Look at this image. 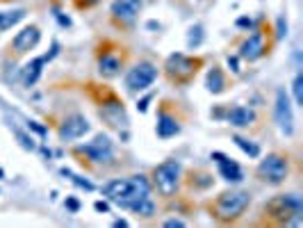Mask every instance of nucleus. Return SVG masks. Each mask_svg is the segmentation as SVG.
<instances>
[{"instance_id":"obj_14","label":"nucleus","mask_w":303,"mask_h":228,"mask_svg":"<svg viewBox=\"0 0 303 228\" xmlns=\"http://www.w3.org/2000/svg\"><path fill=\"white\" fill-rule=\"evenodd\" d=\"M212 160L217 162L219 173L223 176V181H228V183H242L244 181V171L239 169V164L233 162V160H228L223 153H212Z\"/></svg>"},{"instance_id":"obj_17","label":"nucleus","mask_w":303,"mask_h":228,"mask_svg":"<svg viewBox=\"0 0 303 228\" xmlns=\"http://www.w3.org/2000/svg\"><path fill=\"white\" fill-rule=\"evenodd\" d=\"M121 66H123V60L114 53H103L100 60H98V71L105 78H114L121 73Z\"/></svg>"},{"instance_id":"obj_28","label":"nucleus","mask_w":303,"mask_h":228,"mask_svg":"<svg viewBox=\"0 0 303 228\" xmlns=\"http://www.w3.org/2000/svg\"><path fill=\"white\" fill-rule=\"evenodd\" d=\"M228 66H233V71L239 73V64H237V57H228Z\"/></svg>"},{"instance_id":"obj_15","label":"nucleus","mask_w":303,"mask_h":228,"mask_svg":"<svg viewBox=\"0 0 303 228\" xmlns=\"http://www.w3.org/2000/svg\"><path fill=\"white\" fill-rule=\"evenodd\" d=\"M226 119H228V123L235 125V128H248V125L256 121V112H253L251 108H246V105H235V108H231Z\"/></svg>"},{"instance_id":"obj_31","label":"nucleus","mask_w":303,"mask_h":228,"mask_svg":"<svg viewBox=\"0 0 303 228\" xmlns=\"http://www.w3.org/2000/svg\"><path fill=\"white\" fill-rule=\"evenodd\" d=\"M68 208H71V210H78V201H73L71 198V201H68Z\"/></svg>"},{"instance_id":"obj_2","label":"nucleus","mask_w":303,"mask_h":228,"mask_svg":"<svg viewBox=\"0 0 303 228\" xmlns=\"http://www.w3.org/2000/svg\"><path fill=\"white\" fill-rule=\"evenodd\" d=\"M251 206V194L242 190H231L223 192L210 203V212L214 219H219L221 224H231V221L239 219L246 212V208Z\"/></svg>"},{"instance_id":"obj_27","label":"nucleus","mask_w":303,"mask_h":228,"mask_svg":"<svg viewBox=\"0 0 303 228\" xmlns=\"http://www.w3.org/2000/svg\"><path fill=\"white\" fill-rule=\"evenodd\" d=\"M164 226H167V228H183L185 221H180V219H169V221H164Z\"/></svg>"},{"instance_id":"obj_25","label":"nucleus","mask_w":303,"mask_h":228,"mask_svg":"<svg viewBox=\"0 0 303 228\" xmlns=\"http://www.w3.org/2000/svg\"><path fill=\"white\" fill-rule=\"evenodd\" d=\"M16 137H18V142H21V146H23V148H30V151H34V142H32V137H28L26 133H16Z\"/></svg>"},{"instance_id":"obj_26","label":"nucleus","mask_w":303,"mask_h":228,"mask_svg":"<svg viewBox=\"0 0 303 228\" xmlns=\"http://www.w3.org/2000/svg\"><path fill=\"white\" fill-rule=\"evenodd\" d=\"M285 35H287V21L281 16V18H278V32H276V37H278V39H283Z\"/></svg>"},{"instance_id":"obj_10","label":"nucleus","mask_w":303,"mask_h":228,"mask_svg":"<svg viewBox=\"0 0 303 228\" xmlns=\"http://www.w3.org/2000/svg\"><path fill=\"white\" fill-rule=\"evenodd\" d=\"M57 133H60L62 142H75V139L85 137V135L89 133V121H87L82 114H71L60 123V130H57Z\"/></svg>"},{"instance_id":"obj_6","label":"nucleus","mask_w":303,"mask_h":228,"mask_svg":"<svg viewBox=\"0 0 303 228\" xmlns=\"http://www.w3.org/2000/svg\"><path fill=\"white\" fill-rule=\"evenodd\" d=\"M180 173H183V167H180L178 160H164L162 164H158L153 171V183L158 187V192L162 196H173L178 192L180 185Z\"/></svg>"},{"instance_id":"obj_19","label":"nucleus","mask_w":303,"mask_h":228,"mask_svg":"<svg viewBox=\"0 0 303 228\" xmlns=\"http://www.w3.org/2000/svg\"><path fill=\"white\" fill-rule=\"evenodd\" d=\"M23 18H26V9H23V7L0 12V32H7L9 28H14L18 21H23Z\"/></svg>"},{"instance_id":"obj_12","label":"nucleus","mask_w":303,"mask_h":228,"mask_svg":"<svg viewBox=\"0 0 303 228\" xmlns=\"http://www.w3.org/2000/svg\"><path fill=\"white\" fill-rule=\"evenodd\" d=\"M139 9H141V0H114L110 14H112V18H114L116 23L128 26V23H133L137 18Z\"/></svg>"},{"instance_id":"obj_32","label":"nucleus","mask_w":303,"mask_h":228,"mask_svg":"<svg viewBox=\"0 0 303 228\" xmlns=\"http://www.w3.org/2000/svg\"><path fill=\"white\" fill-rule=\"evenodd\" d=\"M0 178H5V171H3V169H0Z\"/></svg>"},{"instance_id":"obj_9","label":"nucleus","mask_w":303,"mask_h":228,"mask_svg":"<svg viewBox=\"0 0 303 228\" xmlns=\"http://www.w3.org/2000/svg\"><path fill=\"white\" fill-rule=\"evenodd\" d=\"M78 153H82L89 162H96V164H105L112 160V139L107 135H96L89 144L78 148Z\"/></svg>"},{"instance_id":"obj_4","label":"nucleus","mask_w":303,"mask_h":228,"mask_svg":"<svg viewBox=\"0 0 303 228\" xmlns=\"http://www.w3.org/2000/svg\"><path fill=\"white\" fill-rule=\"evenodd\" d=\"M203 66L201 57H187L183 53H175L167 60L164 64V73L173 85H187L194 75L198 73V69Z\"/></svg>"},{"instance_id":"obj_8","label":"nucleus","mask_w":303,"mask_h":228,"mask_svg":"<svg viewBox=\"0 0 303 228\" xmlns=\"http://www.w3.org/2000/svg\"><path fill=\"white\" fill-rule=\"evenodd\" d=\"M273 114H276V123L281 128V133L285 137H292L294 133V114H292V103L290 96H287L285 89L276 91V108H273Z\"/></svg>"},{"instance_id":"obj_22","label":"nucleus","mask_w":303,"mask_h":228,"mask_svg":"<svg viewBox=\"0 0 303 228\" xmlns=\"http://www.w3.org/2000/svg\"><path fill=\"white\" fill-rule=\"evenodd\" d=\"M233 142H235V144H237L239 148H242L244 153H248V155H251V158H258V155H260V146H258V144L248 142V139L239 137V135H235V137H233Z\"/></svg>"},{"instance_id":"obj_21","label":"nucleus","mask_w":303,"mask_h":228,"mask_svg":"<svg viewBox=\"0 0 303 228\" xmlns=\"http://www.w3.org/2000/svg\"><path fill=\"white\" fill-rule=\"evenodd\" d=\"M128 210H133L141 217H153L155 215V203L150 201V196H141V198H137V201L130 203Z\"/></svg>"},{"instance_id":"obj_20","label":"nucleus","mask_w":303,"mask_h":228,"mask_svg":"<svg viewBox=\"0 0 303 228\" xmlns=\"http://www.w3.org/2000/svg\"><path fill=\"white\" fill-rule=\"evenodd\" d=\"M208 91H212V94H221L223 89H226V78H223L221 69L219 66H212V69L208 71Z\"/></svg>"},{"instance_id":"obj_13","label":"nucleus","mask_w":303,"mask_h":228,"mask_svg":"<svg viewBox=\"0 0 303 228\" xmlns=\"http://www.w3.org/2000/svg\"><path fill=\"white\" fill-rule=\"evenodd\" d=\"M265 53H267V46H265V35H262V32H253V35L242 43V48H239V57H244V60H248V62L262 57Z\"/></svg>"},{"instance_id":"obj_23","label":"nucleus","mask_w":303,"mask_h":228,"mask_svg":"<svg viewBox=\"0 0 303 228\" xmlns=\"http://www.w3.org/2000/svg\"><path fill=\"white\" fill-rule=\"evenodd\" d=\"M292 89H294V103L296 105H303V75L301 73H296Z\"/></svg>"},{"instance_id":"obj_7","label":"nucleus","mask_w":303,"mask_h":228,"mask_svg":"<svg viewBox=\"0 0 303 228\" xmlns=\"http://www.w3.org/2000/svg\"><path fill=\"white\" fill-rule=\"evenodd\" d=\"M155 78H158V66L150 64V62H139L125 75V87L130 91H144L153 85Z\"/></svg>"},{"instance_id":"obj_11","label":"nucleus","mask_w":303,"mask_h":228,"mask_svg":"<svg viewBox=\"0 0 303 228\" xmlns=\"http://www.w3.org/2000/svg\"><path fill=\"white\" fill-rule=\"evenodd\" d=\"M39 39H41V30H39V26H26L16 37L12 39L9 50H12V55H26L28 50H32V48L37 46Z\"/></svg>"},{"instance_id":"obj_1","label":"nucleus","mask_w":303,"mask_h":228,"mask_svg":"<svg viewBox=\"0 0 303 228\" xmlns=\"http://www.w3.org/2000/svg\"><path fill=\"white\" fill-rule=\"evenodd\" d=\"M103 194H105L110 201H114L116 206H121V208H125V210H128V206L133 201H137V198H141V196H148V194H150V185L146 183L144 176L114 178V181L105 183Z\"/></svg>"},{"instance_id":"obj_24","label":"nucleus","mask_w":303,"mask_h":228,"mask_svg":"<svg viewBox=\"0 0 303 228\" xmlns=\"http://www.w3.org/2000/svg\"><path fill=\"white\" fill-rule=\"evenodd\" d=\"M62 173H64V176H68V178H71V181L73 183H75V185H80V187H85V190H94V185H91V183L89 181H85V178H80V176H73V173L71 171H66V169H64V171H62Z\"/></svg>"},{"instance_id":"obj_29","label":"nucleus","mask_w":303,"mask_h":228,"mask_svg":"<svg viewBox=\"0 0 303 228\" xmlns=\"http://www.w3.org/2000/svg\"><path fill=\"white\" fill-rule=\"evenodd\" d=\"M96 3H100V0H78V5H85V7H91V5H96Z\"/></svg>"},{"instance_id":"obj_3","label":"nucleus","mask_w":303,"mask_h":228,"mask_svg":"<svg viewBox=\"0 0 303 228\" xmlns=\"http://www.w3.org/2000/svg\"><path fill=\"white\" fill-rule=\"evenodd\" d=\"M303 203L296 194H278L265 206V215L271 219V224H290L292 219H299Z\"/></svg>"},{"instance_id":"obj_18","label":"nucleus","mask_w":303,"mask_h":228,"mask_svg":"<svg viewBox=\"0 0 303 228\" xmlns=\"http://www.w3.org/2000/svg\"><path fill=\"white\" fill-rule=\"evenodd\" d=\"M43 64H46V60H43V57H34V60H30V64L23 69V85L32 87L34 82L39 80V75H41V66Z\"/></svg>"},{"instance_id":"obj_30","label":"nucleus","mask_w":303,"mask_h":228,"mask_svg":"<svg viewBox=\"0 0 303 228\" xmlns=\"http://www.w3.org/2000/svg\"><path fill=\"white\" fill-rule=\"evenodd\" d=\"M96 210H103V212H107V203L98 201V203H96Z\"/></svg>"},{"instance_id":"obj_5","label":"nucleus","mask_w":303,"mask_h":228,"mask_svg":"<svg viewBox=\"0 0 303 228\" xmlns=\"http://www.w3.org/2000/svg\"><path fill=\"white\" fill-rule=\"evenodd\" d=\"M258 181L267 183V185H281L290 176V160L283 153H269L256 169Z\"/></svg>"},{"instance_id":"obj_16","label":"nucleus","mask_w":303,"mask_h":228,"mask_svg":"<svg viewBox=\"0 0 303 228\" xmlns=\"http://www.w3.org/2000/svg\"><path fill=\"white\" fill-rule=\"evenodd\" d=\"M178 133H180L178 119H175V116H171L167 110H162L160 116H158V137L169 139V137H173V135H178Z\"/></svg>"}]
</instances>
